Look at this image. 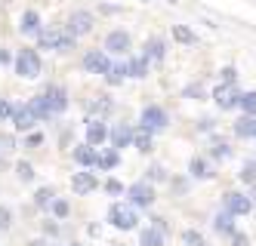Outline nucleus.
I'll return each mask as SVG.
<instances>
[{"label": "nucleus", "mask_w": 256, "mask_h": 246, "mask_svg": "<svg viewBox=\"0 0 256 246\" xmlns=\"http://www.w3.org/2000/svg\"><path fill=\"white\" fill-rule=\"evenodd\" d=\"M34 40H38V49H50V52H71V49L78 46V37H71L65 25L44 28Z\"/></svg>", "instance_id": "1"}, {"label": "nucleus", "mask_w": 256, "mask_h": 246, "mask_svg": "<svg viewBox=\"0 0 256 246\" xmlns=\"http://www.w3.org/2000/svg\"><path fill=\"white\" fill-rule=\"evenodd\" d=\"M12 71H16V77H22V80H38L40 71H44L40 52L34 46H22L19 52L12 55Z\"/></svg>", "instance_id": "2"}, {"label": "nucleus", "mask_w": 256, "mask_h": 246, "mask_svg": "<svg viewBox=\"0 0 256 246\" xmlns=\"http://www.w3.org/2000/svg\"><path fill=\"white\" fill-rule=\"evenodd\" d=\"M108 225H112L114 231H136L139 228V210L136 206H130L126 200H118L108 206Z\"/></svg>", "instance_id": "3"}, {"label": "nucleus", "mask_w": 256, "mask_h": 246, "mask_svg": "<svg viewBox=\"0 0 256 246\" xmlns=\"http://www.w3.org/2000/svg\"><path fill=\"white\" fill-rule=\"evenodd\" d=\"M124 194H126V203H130V206H136V210H152V206H154V200H158L154 185H152V182H145V179L133 182V185L126 188Z\"/></svg>", "instance_id": "4"}, {"label": "nucleus", "mask_w": 256, "mask_h": 246, "mask_svg": "<svg viewBox=\"0 0 256 246\" xmlns=\"http://www.w3.org/2000/svg\"><path fill=\"white\" fill-rule=\"evenodd\" d=\"M139 126H142V129H148V132H164V129L170 126L167 108H160V105H145V108H142V114H139Z\"/></svg>", "instance_id": "5"}, {"label": "nucleus", "mask_w": 256, "mask_h": 246, "mask_svg": "<svg viewBox=\"0 0 256 246\" xmlns=\"http://www.w3.org/2000/svg\"><path fill=\"white\" fill-rule=\"evenodd\" d=\"M102 49H105L108 55H120V59H126V55L133 52V37H130V31H124V28L108 31Z\"/></svg>", "instance_id": "6"}, {"label": "nucleus", "mask_w": 256, "mask_h": 246, "mask_svg": "<svg viewBox=\"0 0 256 246\" xmlns=\"http://www.w3.org/2000/svg\"><path fill=\"white\" fill-rule=\"evenodd\" d=\"M222 210L232 213L234 219H241V216H250L256 206H253V200H250L247 191H226L222 194Z\"/></svg>", "instance_id": "7"}, {"label": "nucleus", "mask_w": 256, "mask_h": 246, "mask_svg": "<svg viewBox=\"0 0 256 246\" xmlns=\"http://www.w3.org/2000/svg\"><path fill=\"white\" fill-rule=\"evenodd\" d=\"M65 28H68V34L71 37H86V34H93V28H96V15L90 12V9H74L68 15V22H65Z\"/></svg>", "instance_id": "8"}, {"label": "nucleus", "mask_w": 256, "mask_h": 246, "mask_svg": "<svg viewBox=\"0 0 256 246\" xmlns=\"http://www.w3.org/2000/svg\"><path fill=\"white\" fill-rule=\"evenodd\" d=\"M80 68L84 74H96V77H105L108 68H112V55L105 49H86L84 59H80Z\"/></svg>", "instance_id": "9"}, {"label": "nucleus", "mask_w": 256, "mask_h": 246, "mask_svg": "<svg viewBox=\"0 0 256 246\" xmlns=\"http://www.w3.org/2000/svg\"><path fill=\"white\" fill-rule=\"evenodd\" d=\"M44 99H46V105H50V114H52V117H62L65 111H68V105H71V96H68V89H65L62 83L44 86Z\"/></svg>", "instance_id": "10"}, {"label": "nucleus", "mask_w": 256, "mask_h": 246, "mask_svg": "<svg viewBox=\"0 0 256 246\" xmlns=\"http://www.w3.org/2000/svg\"><path fill=\"white\" fill-rule=\"evenodd\" d=\"M219 111H238V102H241V89H238V83H219L213 89V96Z\"/></svg>", "instance_id": "11"}, {"label": "nucleus", "mask_w": 256, "mask_h": 246, "mask_svg": "<svg viewBox=\"0 0 256 246\" xmlns=\"http://www.w3.org/2000/svg\"><path fill=\"white\" fill-rule=\"evenodd\" d=\"M84 142L93 145V148L108 145V120H102V117H86V123H84Z\"/></svg>", "instance_id": "12"}, {"label": "nucleus", "mask_w": 256, "mask_h": 246, "mask_svg": "<svg viewBox=\"0 0 256 246\" xmlns=\"http://www.w3.org/2000/svg\"><path fill=\"white\" fill-rule=\"evenodd\" d=\"M188 179H194V182H210V179H216L213 160L204 157V154H194V157L188 160Z\"/></svg>", "instance_id": "13"}, {"label": "nucleus", "mask_w": 256, "mask_h": 246, "mask_svg": "<svg viewBox=\"0 0 256 246\" xmlns=\"http://www.w3.org/2000/svg\"><path fill=\"white\" fill-rule=\"evenodd\" d=\"M96 188H99V176H96V173H90V169H80V173L71 176V191H74L78 197L93 194Z\"/></svg>", "instance_id": "14"}, {"label": "nucleus", "mask_w": 256, "mask_h": 246, "mask_svg": "<svg viewBox=\"0 0 256 246\" xmlns=\"http://www.w3.org/2000/svg\"><path fill=\"white\" fill-rule=\"evenodd\" d=\"M12 132H19V136H25V132H31L34 126H38V117H34V111L28 105H16L12 111Z\"/></svg>", "instance_id": "15"}, {"label": "nucleus", "mask_w": 256, "mask_h": 246, "mask_svg": "<svg viewBox=\"0 0 256 246\" xmlns=\"http://www.w3.org/2000/svg\"><path fill=\"white\" fill-rule=\"evenodd\" d=\"M108 145L124 151V148H130L133 145V126L130 123H114V126H108Z\"/></svg>", "instance_id": "16"}, {"label": "nucleus", "mask_w": 256, "mask_h": 246, "mask_svg": "<svg viewBox=\"0 0 256 246\" xmlns=\"http://www.w3.org/2000/svg\"><path fill=\"white\" fill-rule=\"evenodd\" d=\"M142 59H148V65H160L167 59V40L164 37H148L142 46Z\"/></svg>", "instance_id": "17"}, {"label": "nucleus", "mask_w": 256, "mask_h": 246, "mask_svg": "<svg viewBox=\"0 0 256 246\" xmlns=\"http://www.w3.org/2000/svg\"><path fill=\"white\" fill-rule=\"evenodd\" d=\"M71 157H74V163H78L80 169H96V157H99V148H93V145L80 142V145H74V148H71Z\"/></svg>", "instance_id": "18"}, {"label": "nucleus", "mask_w": 256, "mask_h": 246, "mask_svg": "<svg viewBox=\"0 0 256 246\" xmlns=\"http://www.w3.org/2000/svg\"><path fill=\"white\" fill-rule=\"evenodd\" d=\"M40 31H44L40 12H38V9H25L22 18H19V34H22V37H38Z\"/></svg>", "instance_id": "19"}, {"label": "nucleus", "mask_w": 256, "mask_h": 246, "mask_svg": "<svg viewBox=\"0 0 256 246\" xmlns=\"http://www.w3.org/2000/svg\"><path fill=\"white\" fill-rule=\"evenodd\" d=\"M114 111V102H112V96H93L86 102V117H102V120H108V114Z\"/></svg>", "instance_id": "20"}, {"label": "nucleus", "mask_w": 256, "mask_h": 246, "mask_svg": "<svg viewBox=\"0 0 256 246\" xmlns=\"http://www.w3.org/2000/svg\"><path fill=\"white\" fill-rule=\"evenodd\" d=\"M120 166V151L118 148H112V145H102L99 148V157H96V169L99 173H114V169Z\"/></svg>", "instance_id": "21"}, {"label": "nucleus", "mask_w": 256, "mask_h": 246, "mask_svg": "<svg viewBox=\"0 0 256 246\" xmlns=\"http://www.w3.org/2000/svg\"><path fill=\"white\" fill-rule=\"evenodd\" d=\"M210 228H213L219 237H232V234L238 231V225H234V216H232V213L219 210V213L213 216V222H210Z\"/></svg>", "instance_id": "22"}, {"label": "nucleus", "mask_w": 256, "mask_h": 246, "mask_svg": "<svg viewBox=\"0 0 256 246\" xmlns=\"http://www.w3.org/2000/svg\"><path fill=\"white\" fill-rule=\"evenodd\" d=\"M130 77V71H126V59H118V62H112V68H108V74H105V83L108 86H124V80Z\"/></svg>", "instance_id": "23"}, {"label": "nucleus", "mask_w": 256, "mask_h": 246, "mask_svg": "<svg viewBox=\"0 0 256 246\" xmlns=\"http://www.w3.org/2000/svg\"><path fill=\"white\" fill-rule=\"evenodd\" d=\"M148 59H142V55H126V71H130V77L133 80H145V77H148Z\"/></svg>", "instance_id": "24"}, {"label": "nucleus", "mask_w": 256, "mask_h": 246, "mask_svg": "<svg viewBox=\"0 0 256 246\" xmlns=\"http://www.w3.org/2000/svg\"><path fill=\"white\" fill-rule=\"evenodd\" d=\"M232 129H234V136H238V139H247V142H250V139H256V117L241 114V117L234 120Z\"/></svg>", "instance_id": "25"}, {"label": "nucleus", "mask_w": 256, "mask_h": 246, "mask_svg": "<svg viewBox=\"0 0 256 246\" xmlns=\"http://www.w3.org/2000/svg\"><path fill=\"white\" fill-rule=\"evenodd\" d=\"M25 105L34 111V117H38V123H46V120H52V114H50V105H46V99H44V92H38V96H31Z\"/></svg>", "instance_id": "26"}, {"label": "nucleus", "mask_w": 256, "mask_h": 246, "mask_svg": "<svg viewBox=\"0 0 256 246\" xmlns=\"http://www.w3.org/2000/svg\"><path fill=\"white\" fill-rule=\"evenodd\" d=\"M130 148H136L139 154H148V151L154 148V132H148V129H133V145Z\"/></svg>", "instance_id": "27"}, {"label": "nucleus", "mask_w": 256, "mask_h": 246, "mask_svg": "<svg viewBox=\"0 0 256 246\" xmlns=\"http://www.w3.org/2000/svg\"><path fill=\"white\" fill-rule=\"evenodd\" d=\"M164 243H167V234L158 231V228H152V225L139 231V246H164Z\"/></svg>", "instance_id": "28"}, {"label": "nucleus", "mask_w": 256, "mask_h": 246, "mask_svg": "<svg viewBox=\"0 0 256 246\" xmlns=\"http://www.w3.org/2000/svg\"><path fill=\"white\" fill-rule=\"evenodd\" d=\"M170 34H173V40L182 43V46H198V34H194L188 25H173Z\"/></svg>", "instance_id": "29"}, {"label": "nucleus", "mask_w": 256, "mask_h": 246, "mask_svg": "<svg viewBox=\"0 0 256 246\" xmlns=\"http://www.w3.org/2000/svg\"><path fill=\"white\" fill-rule=\"evenodd\" d=\"M210 157L226 163V160L232 157V145H228L226 139H216V136H213V142H210Z\"/></svg>", "instance_id": "30"}, {"label": "nucleus", "mask_w": 256, "mask_h": 246, "mask_svg": "<svg viewBox=\"0 0 256 246\" xmlns=\"http://www.w3.org/2000/svg\"><path fill=\"white\" fill-rule=\"evenodd\" d=\"M46 213H50L52 219L65 222V219H68V213H71V203H68L65 197H59V194H56V197H52V203H50V210H46Z\"/></svg>", "instance_id": "31"}, {"label": "nucleus", "mask_w": 256, "mask_h": 246, "mask_svg": "<svg viewBox=\"0 0 256 246\" xmlns=\"http://www.w3.org/2000/svg\"><path fill=\"white\" fill-rule=\"evenodd\" d=\"M52 197H56V188H52V185H44V188H38V191H34V206H38V210H50Z\"/></svg>", "instance_id": "32"}, {"label": "nucleus", "mask_w": 256, "mask_h": 246, "mask_svg": "<svg viewBox=\"0 0 256 246\" xmlns=\"http://www.w3.org/2000/svg\"><path fill=\"white\" fill-rule=\"evenodd\" d=\"M145 182H152V185L170 182V173H167V166H164V163H152L148 169H145Z\"/></svg>", "instance_id": "33"}, {"label": "nucleus", "mask_w": 256, "mask_h": 246, "mask_svg": "<svg viewBox=\"0 0 256 246\" xmlns=\"http://www.w3.org/2000/svg\"><path fill=\"white\" fill-rule=\"evenodd\" d=\"M238 182H241V185H247V188H253V185H256V160H244V163H241V173H238Z\"/></svg>", "instance_id": "34"}, {"label": "nucleus", "mask_w": 256, "mask_h": 246, "mask_svg": "<svg viewBox=\"0 0 256 246\" xmlns=\"http://www.w3.org/2000/svg\"><path fill=\"white\" fill-rule=\"evenodd\" d=\"M238 111H241V114H250V117H256V89H247V92H241V102H238Z\"/></svg>", "instance_id": "35"}, {"label": "nucleus", "mask_w": 256, "mask_h": 246, "mask_svg": "<svg viewBox=\"0 0 256 246\" xmlns=\"http://www.w3.org/2000/svg\"><path fill=\"white\" fill-rule=\"evenodd\" d=\"M34 176H38V173H34V166H31V163H25V160L16 163V179H19V182L31 185V182H34Z\"/></svg>", "instance_id": "36"}, {"label": "nucleus", "mask_w": 256, "mask_h": 246, "mask_svg": "<svg viewBox=\"0 0 256 246\" xmlns=\"http://www.w3.org/2000/svg\"><path fill=\"white\" fill-rule=\"evenodd\" d=\"M182 243L186 246H207V237L194 228H188V231H182Z\"/></svg>", "instance_id": "37"}, {"label": "nucleus", "mask_w": 256, "mask_h": 246, "mask_svg": "<svg viewBox=\"0 0 256 246\" xmlns=\"http://www.w3.org/2000/svg\"><path fill=\"white\" fill-rule=\"evenodd\" d=\"M102 191H105L108 197H120V194H124V182L112 176V179H105V182H102Z\"/></svg>", "instance_id": "38"}, {"label": "nucleus", "mask_w": 256, "mask_h": 246, "mask_svg": "<svg viewBox=\"0 0 256 246\" xmlns=\"http://www.w3.org/2000/svg\"><path fill=\"white\" fill-rule=\"evenodd\" d=\"M182 96H186V99H194V102H204V99H207V89H204V83H192V86L182 89Z\"/></svg>", "instance_id": "39"}, {"label": "nucleus", "mask_w": 256, "mask_h": 246, "mask_svg": "<svg viewBox=\"0 0 256 246\" xmlns=\"http://www.w3.org/2000/svg\"><path fill=\"white\" fill-rule=\"evenodd\" d=\"M16 151V132H0V154H12Z\"/></svg>", "instance_id": "40"}, {"label": "nucleus", "mask_w": 256, "mask_h": 246, "mask_svg": "<svg viewBox=\"0 0 256 246\" xmlns=\"http://www.w3.org/2000/svg\"><path fill=\"white\" fill-rule=\"evenodd\" d=\"M40 231H44V237H59V219H46L44 225H40Z\"/></svg>", "instance_id": "41"}, {"label": "nucleus", "mask_w": 256, "mask_h": 246, "mask_svg": "<svg viewBox=\"0 0 256 246\" xmlns=\"http://www.w3.org/2000/svg\"><path fill=\"white\" fill-rule=\"evenodd\" d=\"M12 111H16V105L10 99H0V123H10L12 120Z\"/></svg>", "instance_id": "42"}, {"label": "nucleus", "mask_w": 256, "mask_h": 246, "mask_svg": "<svg viewBox=\"0 0 256 246\" xmlns=\"http://www.w3.org/2000/svg\"><path fill=\"white\" fill-rule=\"evenodd\" d=\"M219 80H222V83H238V68L234 65H226L222 71H219Z\"/></svg>", "instance_id": "43"}, {"label": "nucleus", "mask_w": 256, "mask_h": 246, "mask_svg": "<svg viewBox=\"0 0 256 246\" xmlns=\"http://www.w3.org/2000/svg\"><path fill=\"white\" fill-rule=\"evenodd\" d=\"M44 145V132H25V148H40Z\"/></svg>", "instance_id": "44"}, {"label": "nucleus", "mask_w": 256, "mask_h": 246, "mask_svg": "<svg viewBox=\"0 0 256 246\" xmlns=\"http://www.w3.org/2000/svg\"><path fill=\"white\" fill-rule=\"evenodd\" d=\"M10 225H12V210L0 206V231H10Z\"/></svg>", "instance_id": "45"}, {"label": "nucleus", "mask_w": 256, "mask_h": 246, "mask_svg": "<svg viewBox=\"0 0 256 246\" xmlns=\"http://www.w3.org/2000/svg\"><path fill=\"white\" fill-rule=\"evenodd\" d=\"M228 240H232V246H250V237H247L244 231H234Z\"/></svg>", "instance_id": "46"}, {"label": "nucleus", "mask_w": 256, "mask_h": 246, "mask_svg": "<svg viewBox=\"0 0 256 246\" xmlns=\"http://www.w3.org/2000/svg\"><path fill=\"white\" fill-rule=\"evenodd\" d=\"M152 228H158V231L167 234V231H170V225H167V219H164V216H152Z\"/></svg>", "instance_id": "47"}, {"label": "nucleus", "mask_w": 256, "mask_h": 246, "mask_svg": "<svg viewBox=\"0 0 256 246\" xmlns=\"http://www.w3.org/2000/svg\"><path fill=\"white\" fill-rule=\"evenodd\" d=\"M170 188H173V191H179V194H186L188 191V179H170Z\"/></svg>", "instance_id": "48"}, {"label": "nucleus", "mask_w": 256, "mask_h": 246, "mask_svg": "<svg viewBox=\"0 0 256 246\" xmlns=\"http://www.w3.org/2000/svg\"><path fill=\"white\" fill-rule=\"evenodd\" d=\"M213 129H216V120H213V117L198 120V132H213Z\"/></svg>", "instance_id": "49"}, {"label": "nucleus", "mask_w": 256, "mask_h": 246, "mask_svg": "<svg viewBox=\"0 0 256 246\" xmlns=\"http://www.w3.org/2000/svg\"><path fill=\"white\" fill-rule=\"evenodd\" d=\"M4 65H12V52L6 46H0V68H4Z\"/></svg>", "instance_id": "50"}, {"label": "nucleus", "mask_w": 256, "mask_h": 246, "mask_svg": "<svg viewBox=\"0 0 256 246\" xmlns=\"http://www.w3.org/2000/svg\"><path fill=\"white\" fill-rule=\"evenodd\" d=\"M99 12H105V15H118L120 6H114V3H99Z\"/></svg>", "instance_id": "51"}, {"label": "nucleus", "mask_w": 256, "mask_h": 246, "mask_svg": "<svg viewBox=\"0 0 256 246\" xmlns=\"http://www.w3.org/2000/svg\"><path fill=\"white\" fill-rule=\"evenodd\" d=\"M28 246H52V243H50V240H44V237H40V240H31V243H28Z\"/></svg>", "instance_id": "52"}, {"label": "nucleus", "mask_w": 256, "mask_h": 246, "mask_svg": "<svg viewBox=\"0 0 256 246\" xmlns=\"http://www.w3.org/2000/svg\"><path fill=\"white\" fill-rule=\"evenodd\" d=\"M68 246H84V243H68Z\"/></svg>", "instance_id": "53"}, {"label": "nucleus", "mask_w": 256, "mask_h": 246, "mask_svg": "<svg viewBox=\"0 0 256 246\" xmlns=\"http://www.w3.org/2000/svg\"><path fill=\"white\" fill-rule=\"evenodd\" d=\"M52 246H56V243H52Z\"/></svg>", "instance_id": "54"}, {"label": "nucleus", "mask_w": 256, "mask_h": 246, "mask_svg": "<svg viewBox=\"0 0 256 246\" xmlns=\"http://www.w3.org/2000/svg\"><path fill=\"white\" fill-rule=\"evenodd\" d=\"M253 160H256V157H253Z\"/></svg>", "instance_id": "55"}]
</instances>
